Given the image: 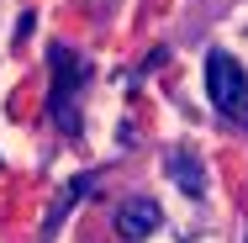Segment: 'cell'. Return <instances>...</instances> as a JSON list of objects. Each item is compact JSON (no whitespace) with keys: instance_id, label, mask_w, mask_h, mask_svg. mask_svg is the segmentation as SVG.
Instances as JSON below:
<instances>
[{"instance_id":"7a4b0ae2","label":"cell","mask_w":248,"mask_h":243,"mask_svg":"<svg viewBox=\"0 0 248 243\" xmlns=\"http://www.w3.org/2000/svg\"><path fill=\"white\" fill-rule=\"evenodd\" d=\"M206 96L227 122H248V74L232 53H222V48L206 53Z\"/></svg>"},{"instance_id":"6da1fadb","label":"cell","mask_w":248,"mask_h":243,"mask_svg":"<svg viewBox=\"0 0 248 243\" xmlns=\"http://www.w3.org/2000/svg\"><path fill=\"white\" fill-rule=\"evenodd\" d=\"M48 58H53L48 116H53V127H58V132H69V138H74V132H79V90L90 85V69H85V58H79V53L63 48V43H58Z\"/></svg>"},{"instance_id":"3957f363","label":"cell","mask_w":248,"mask_h":243,"mask_svg":"<svg viewBox=\"0 0 248 243\" xmlns=\"http://www.w3.org/2000/svg\"><path fill=\"white\" fill-rule=\"evenodd\" d=\"M158 222H164V211H158L153 195H127V201L116 206V233H122L127 243H143Z\"/></svg>"},{"instance_id":"277c9868","label":"cell","mask_w":248,"mask_h":243,"mask_svg":"<svg viewBox=\"0 0 248 243\" xmlns=\"http://www.w3.org/2000/svg\"><path fill=\"white\" fill-rule=\"evenodd\" d=\"M164 169H169V180H174V185H180L185 195H196V201L206 195V169H201V164L190 159V153H185V148H169Z\"/></svg>"},{"instance_id":"5b68a950","label":"cell","mask_w":248,"mask_h":243,"mask_svg":"<svg viewBox=\"0 0 248 243\" xmlns=\"http://www.w3.org/2000/svg\"><path fill=\"white\" fill-rule=\"evenodd\" d=\"M243 243H248V238H243Z\"/></svg>"}]
</instances>
